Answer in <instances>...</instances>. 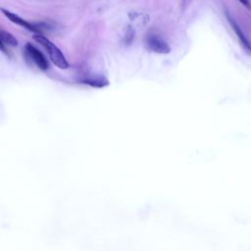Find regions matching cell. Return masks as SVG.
I'll return each mask as SVG.
<instances>
[{"instance_id": "7", "label": "cell", "mask_w": 251, "mask_h": 251, "mask_svg": "<svg viewBox=\"0 0 251 251\" xmlns=\"http://www.w3.org/2000/svg\"><path fill=\"white\" fill-rule=\"evenodd\" d=\"M238 1L243 5V6H245L247 9H251V4H250V1L249 0H238Z\"/></svg>"}, {"instance_id": "3", "label": "cell", "mask_w": 251, "mask_h": 251, "mask_svg": "<svg viewBox=\"0 0 251 251\" xmlns=\"http://www.w3.org/2000/svg\"><path fill=\"white\" fill-rule=\"evenodd\" d=\"M147 46L150 50L156 52V53H161V54H165V53H169L170 52V47L169 45L167 44L163 39H161L158 37L155 36H151L147 39L146 40Z\"/></svg>"}, {"instance_id": "5", "label": "cell", "mask_w": 251, "mask_h": 251, "mask_svg": "<svg viewBox=\"0 0 251 251\" xmlns=\"http://www.w3.org/2000/svg\"><path fill=\"white\" fill-rule=\"evenodd\" d=\"M1 11L3 12V14H4L12 23H14V24H16V25H18V26H20V27H23V28H25V29L29 30L30 32H33V33H39V30L36 26H34L33 24L27 22L26 20H24V19L21 18L20 16H18V15L12 13V12H10V11H7V10H5V9H1Z\"/></svg>"}, {"instance_id": "4", "label": "cell", "mask_w": 251, "mask_h": 251, "mask_svg": "<svg viewBox=\"0 0 251 251\" xmlns=\"http://www.w3.org/2000/svg\"><path fill=\"white\" fill-rule=\"evenodd\" d=\"M227 18H228V21L231 25V27L232 28V30L234 31L235 35L237 36V39H239V42L241 44V46L244 48V50L251 55V42L248 40V39L245 37V35L243 34V32L241 31V29L238 27V25L234 22V20L230 17L229 14H227Z\"/></svg>"}, {"instance_id": "6", "label": "cell", "mask_w": 251, "mask_h": 251, "mask_svg": "<svg viewBox=\"0 0 251 251\" xmlns=\"http://www.w3.org/2000/svg\"><path fill=\"white\" fill-rule=\"evenodd\" d=\"M0 38H1V43L16 46L18 44V40L9 33L1 30L0 32Z\"/></svg>"}, {"instance_id": "1", "label": "cell", "mask_w": 251, "mask_h": 251, "mask_svg": "<svg viewBox=\"0 0 251 251\" xmlns=\"http://www.w3.org/2000/svg\"><path fill=\"white\" fill-rule=\"evenodd\" d=\"M34 39H35L36 41L40 43L45 48V50L47 51V53L49 55L50 60L59 69L65 70L69 67V64H68V61H67L66 57L64 56V54L61 52V50L53 42H51L48 39H46L43 36L39 35V34L36 35L34 37Z\"/></svg>"}, {"instance_id": "2", "label": "cell", "mask_w": 251, "mask_h": 251, "mask_svg": "<svg viewBox=\"0 0 251 251\" xmlns=\"http://www.w3.org/2000/svg\"><path fill=\"white\" fill-rule=\"evenodd\" d=\"M25 49H26V53L28 54V56L36 63V65L39 69H41L43 71L48 69L49 65H48V62H47L46 58L44 57V55L38 48H36L31 43H28L26 45Z\"/></svg>"}]
</instances>
